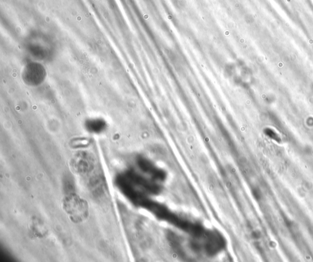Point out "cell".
Segmentation results:
<instances>
[{
    "label": "cell",
    "instance_id": "6da1fadb",
    "mask_svg": "<svg viewBox=\"0 0 313 262\" xmlns=\"http://www.w3.org/2000/svg\"><path fill=\"white\" fill-rule=\"evenodd\" d=\"M63 208L70 220L75 223L84 222L89 215L88 202L74 193L67 194L65 196Z\"/></svg>",
    "mask_w": 313,
    "mask_h": 262
},
{
    "label": "cell",
    "instance_id": "7a4b0ae2",
    "mask_svg": "<svg viewBox=\"0 0 313 262\" xmlns=\"http://www.w3.org/2000/svg\"><path fill=\"white\" fill-rule=\"evenodd\" d=\"M206 235V251L210 254H217L224 246V241L217 232H209Z\"/></svg>",
    "mask_w": 313,
    "mask_h": 262
},
{
    "label": "cell",
    "instance_id": "3957f363",
    "mask_svg": "<svg viewBox=\"0 0 313 262\" xmlns=\"http://www.w3.org/2000/svg\"><path fill=\"white\" fill-rule=\"evenodd\" d=\"M139 165H140L141 169L144 170V172L149 173L152 178L156 180V181H164L166 178V174L163 170L156 168L148 161L143 159V160L139 161Z\"/></svg>",
    "mask_w": 313,
    "mask_h": 262
},
{
    "label": "cell",
    "instance_id": "277c9868",
    "mask_svg": "<svg viewBox=\"0 0 313 262\" xmlns=\"http://www.w3.org/2000/svg\"><path fill=\"white\" fill-rule=\"evenodd\" d=\"M129 178L131 179L132 181L134 184L142 187L144 190L150 193L158 194L160 192V187L158 185L147 181L146 179L143 178L142 177L132 173V174L130 175Z\"/></svg>",
    "mask_w": 313,
    "mask_h": 262
}]
</instances>
